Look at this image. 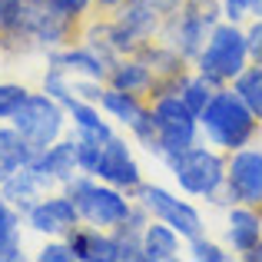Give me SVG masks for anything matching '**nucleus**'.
Returning a JSON list of instances; mask_svg holds the SVG:
<instances>
[{"label":"nucleus","mask_w":262,"mask_h":262,"mask_svg":"<svg viewBox=\"0 0 262 262\" xmlns=\"http://www.w3.org/2000/svg\"><path fill=\"white\" fill-rule=\"evenodd\" d=\"M216 90H219V83H212L209 77H203V73H196L192 70L189 77H186V83H183V90H179V96H183V103L192 110V113H203L206 106H209V100L216 96Z\"/></svg>","instance_id":"obj_22"},{"label":"nucleus","mask_w":262,"mask_h":262,"mask_svg":"<svg viewBox=\"0 0 262 262\" xmlns=\"http://www.w3.org/2000/svg\"><path fill=\"white\" fill-rule=\"evenodd\" d=\"M223 20V0H183V7L169 20H163L160 40L179 50L186 60H196L209 40L212 27Z\"/></svg>","instance_id":"obj_5"},{"label":"nucleus","mask_w":262,"mask_h":262,"mask_svg":"<svg viewBox=\"0 0 262 262\" xmlns=\"http://www.w3.org/2000/svg\"><path fill=\"white\" fill-rule=\"evenodd\" d=\"M0 20H4V0H0Z\"/></svg>","instance_id":"obj_33"},{"label":"nucleus","mask_w":262,"mask_h":262,"mask_svg":"<svg viewBox=\"0 0 262 262\" xmlns=\"http://www.w3.org/2000/svg\"><path fill=\"white\" fill-rule=\"evenodd\" d=\"M259 209H262V206H259Z\"/></svg>","instance_id":"obj_34"},{"label":"nucleus","mask_w":262,"mask_h":262,"mask_svg":"<svg viewBox=\"0 0 262 262\" xmlns=\"http://www.w3.org/2000/svg\"><path fill=\"white\" fill-rule=\"evenodd\" d=\"M110 17H113L126 33H133L140 43L156 40V37H160V30H163V17L146 4V0H126V4H123L120 10H113Z\"/></svg>","instance_id":"obj_16"},{"label":"nucleus","mask_w":262,"mask_h":262,"mask_svg":"<svg viewBox=\"0 0 262 262\" xmlns=\"http://www.w3.org/2000/svg\"><path fill=\"white\" fill-rule=\"evenodd\" d=\"M27 90L24 83H0V123H10V116L20 110V103L27 100Z\"/></svg>","instance_id":"obj_25"},{"label":"nucleus","mask_w":262,"mask_h":262,"mask_svg":"<svg viewBox=\"0 0 262 262\" xmlns=\"http://www.w3.org/2000/svg\"><path fill=\"white\" fill-rule=\"evenodd\" d=\"M246 47H249V63L262 67V17L249 20V27H246Z\"/></svg>","instance_id":"obj_28"},{"label":"nucleus","mask_w":262,"mask_h":262,"mask_svg":"<svg viewBox=\"0 0 262 262\" xmlns=\"http://www.w3.org/2000/svg\"><path fill=\"white\" fill-rule=\"evenodd\" d=\"M67 243L73 249V259L77 262H116V239L110 229H100V226L80 223L73 232H67Z\"/></svg>","instance_id":"obj_13"},{"label":"nucleus","mask_w":262,"mask_h":262,"mask_svg":"<svg viewBox=\"0 0 262 262\" xmlns=\"http://www.w3.org/2000/svg\"><path fill=\"white\" fill-rule=\"evenodd\" d=\"M226 192L232 203L262 206V149L243 146L226 153Z\"/></svg>","instance_id":"obj_9"},{"label":"nucleus","mask_w":262,"mask_h":262,"mask_svg":"<svg viewBox=\"0 0 262 262\" xmlns=\"http://www.w3.org/2000/svg\"><path fill=\"white\" fill-rule=\"evenodd\" d=\"M33 153L37 149L13 129V123H0V183L7 176H13L17 169H24L33 160Z\"/></svg>","instance_id":"obj_19"},{"label":"nucleus","mask_w":262,"mask_h":262,"mask_svg":"<svg viewBox=\"0 0 262 262\" xmlns=\"http://www.w3.org/2000/svg\"><path fill=\"white\" fill-rule=\"evenodd\" d=\"M226 243L239 256L262 243V209L259 206H243V203L229 206V216H226Z\"/></svg>","instance_id":"obj_14"},{"label":"nucleus","mask_w":262,"mask_h":262,"mask_svg":"<svg viewBox=\"0 0 262 262\" xmlns=\"http://www.w3.org/2000/svg\"><path fill=\"white\" fill-rule=\"evenodd\" d=\"M232 90L243 96V103L256 113V120L262 123V67L249 63L236 80H232Z\"/></svg>","instance_id":"obj_21"},{"label":"nucleus","mask_w":262,"mask_h":262,"mask_svg":"<svg viewBox=\"0 0 262 262\" xmlns=\"http://www.w3.org/2000/svg\"><path fill=\"white\" fill-rule=\"evenodd\" d=\"M166 169L173 173V179L179 183V189L189 196L209 199L212 206H232L229 192H226V153L203 143L183 149L176 156H166Z\"/></svg>","instance_id":"obj_2"},{"label":"nucleus","mask_w":262,"mask_h":262,"mask_svg":"<svg viewBox=\"0 0 262 262\" xmlns=\"http://www.w3.org/2000/svg\"><path fill=\"white\" fill-rule=\"evenodd\" d=\"M24 223L30 226L33 232H40V236L63 239L67 232H73L83 219H80L73 199L60 189V192H47L43 199H37V203L24 212Z\"/></svg>","instance_id":"obj_10"},{"label":"nucleus","mask_w":262,"mask_h":262,"mask_svg":"<svg viewBox=\"0 0 262 262\" xmlns=\"http://www.w3.org/2000/svg\"><path fill=\"white\" fill-rule=\"evenodd\" d=\"M0 192L7 196V203H10L13 209L27 212L37 199H43L47 192H53V186L40 173H33L30 166H24V169H17L13 176H7L4 183H0Z\"/></svg>","instance_id":"obj_17"},{"label":"nucleus","mask_w":262,"mask_h":262,"mask_svg":"<svg viewBox=\"0 0 262 262\" xmlns=\"http://www.w3.org/2000/svg\"><path fill=\"white\" fill-rule=\"evenodd\" d=\"M239 259H246V262H262V243H259V246H252L249 252H243Z\"/></svg>","instance_id":"obj_32"},{"label":"nucleus","mask_w":262,"mask_h":262,"mask_svg":"<svg viewBox=\"0 0 262 262\" xmlns=\"http://www.w3.org/2000/svg\"><path fill=\"white\" fill-rule=\"evenodd\" d=\"M256 17H262V0H223V20L246 24Z\"/></svg>","instance_id":"obj_24"},{"label":"nucleus","mask_w":262,"mask_h":262,"mask_svg":"<svg viewBox=\"0 0 262 262\" xmlns=\"http://www.w3.org/2000/svg\"><path fill=\"white\" fill-rule=\"evenodd\" d=\"M146 4L153 7V10L160 13L163 20H169V17H173V13L179 10V7H183V0H146Z\"/></svg>","instance_id":"obj_30"},{"label":"nucleus","mask_w":262,"mask_h":262,"mask_svg":"<svg viewBox=\"0 0 262 262\" xmlns=\"http://www.w3.org/2000/svg\"><path fill=\"white\" fill-rule=\"evenodd\" d=\"M246 67H249V47H246L243 24L219 20V24L212 27L209 40H206L203 53L192 60V70L209 77L212 83L226 86V83H232Z\"/></svg>","instance_id":"obj_4"},{"label":"nucleus","mask_w":262,"mask_h":262,"mask_svg":"<svg viewBox=\"0 0 262 262\" xmlns=\"http://www.w3.org/2000/svg\"><path fill=\"white\" fill-rule=\"evenodd\" d=\"M47 73H43V93H50L53 100L60 103V106H70L73 100H77V93H73V73H67L60 63H53V60H47Z\"/></svg>","instance_id":"obj_23"},{"label":"nucleus","mask_w":262,"mask_h":262,"mask_svg":"<svg viewBox=\"0 0 262 262\" xmlns=\"http://www.w3.org/2000/svg\"><path fill=\"white\" fill-rule=\"evenodd\" d=\"M199 129L216 149L232 153V149H243L256 140L262 123L232 86H219L216 96L209 100V106L199 113Z\"/></svg>","instance_id":"obj_1"},{"label":"nucleus","mask_w":262,"mask_h":262,"mask_svg":"<svg viewBox=\"0 0 262 262\" xmlns=\"http://www.w3.org/2000/svg\"><path fill=\"white\" fill-rule=\"evenodd\" d=\"M133 199L146 206L153 219H163L166 226H173V229L186 239V243L206 236V223H203V216H199V209H196L192 203H186V199L173 196V192L163 189V186L143 183L140 189L133 192Z\"/></svg>","instance_id":"obj_8"},{"label":"nucleus","mask_w":262,"mask_h":262,"mask_svg":"<svg viewBox=\"0 0 262 262\" xmlns=\"http://www.w3.org/2000/svg\"><path fill=\"white\" fill-rule=\"evenodd\" d=\"M24 212L13 209L7 196L0 192V262H20L24 259V239H20Z\"/></svg>","instance_id":"obj_20"},{"label":"nucleus","mask_w":262,"mask_h":262,"mask_svg":"<svg viewBox=\"0 0 262 262\" xmlns=\"http://www.w3.org/2000/svg\"><path fill=\"white\" fill-rule=\"evenodd\" d=\"M37 259H40V262H77L67 239H53V243H47L43 249L37 252Z\"/></svg>","instance_id":"obj_27"},{"label":"nucleus","mask_w":262,"mask_h":262,"mask_svg":"<svg viewBox=\"0 0 262 262\" xmlns=\"http://www.w3.org/2000/svg\"><path fill=\"white\" fill-rule=\"evenodd\" d=\"M10 123L33 149H47L50 143H57L63 136L67 110L50 93H27V100L10 116Z\"/></svg>","instance_id":"obj_7"},{"label":"nucleus","mask_w":262,"mask_h":262,"mask_svg":"<svg viewBox=\"0 0 262 262\" xmlns=\"http://www.w3.org/2000/svg\"><path fill=\"white\" fill-rule=\"evenodd\" d=\"M63 192L73 199L80 219L90 226H100V229H116V226L126 223L129 209H133V196L116 186L103 183L96 176H86V173H77L70 183L63 186Z\"/></svg>","instance_id":"obj_3"},{"label":"nucleus","mask_w":262,"mask_h":262,"mask_svg":"<svg viewBox=\"0 0 262 262\" xmlns=\"http://www.w3.org/2000/svg\"><path fill=\"white\" fill-rule=\"evenodd\" d=\"M106 86H116V90H126V93H136V96H146L153 93L156 86V73L153 67L146 63L143 57H120L113 60V67H110V77H106Z\"/></svg>","instance_id":"obj_15"},{"label":"nucleus","mask_w":262,"mask_h":262,"mask_svg":"<svg viewBox=\"0 0 262 262\" xmlns=\"http://www.w3.org/2000/svg\"><path fill=\"white\" fill-rule=\"evenodd\" d=\"M189 259H196V262H229V252H226L219 243L199 236V239L189 243Z\"/></svg>","instance_id":"obj_26"},{"label":"nucleus","mask_w":262,"mask_h":262,"mask_svg":"<svg viewBox=\"0 0 262 262\" xmlns=\"http://www.w3.org/2000/svg\"><path fill=\"white\" fill-rule=\"evenodd\" d=\"M93 4H96V10H103V13L110 17V13H113V10H120V7L126 4V0H93Z\"/></svg>","instance_id":"obj_31"},{"label":"nucleus","mask_w":262,"mask_h":262,"mask_svg":"<svg viewBox=\"0 0 262 262\" xmlns=\"http://www.w3.org/2000/svg\"><path fill=\"white\" fill-rule=\"evenodd\" d=\"M149 110H153L156 120V146L153 156L166 160V156H176L183 149L196 146L199 143V116L192 113L189 106L183 103L179 93H160L149 100Z\"/></svg>","instance_id":"obj_6"},{"label":"nucleus","mask_w":262,"mask_h":262,"mask_svg":"<svg viewBox=\"0 0 262 262\" xmlns=\"http://www.w3.org/2000/svg\"><path fill=\"white\" fill-rule=\"evenodd\" d=\"M93 176L103 179V183H110V186H116V189H123V192H129V196L143 186L140 163L133 160V149L126 146L123 136H113V140L100 149V163H96Z\"/></svg>","instance_id":"obj_11"},{"label":"nucleus","mask_w":262,"mask_h":262,"mask_svg":"<svg viewBox=\"0 0 262 262\" xmlns=\"http://www.w3.org/2000/svg\"><path fill=\"white\" fill-rule=\"evenodd\" d=\"M179 232L163 219H149L143 229V262H173L179 259Z\"/></svg>","instance_id":"obj_18"},{"label":"nucleus","mask_w":262,"mask_h":262,"mask_svg":"<svg viewBox=\"0 0 262 262\" xmlns=\"http://www.w3.org/2000/svg\"><path fill=\"white\" fill-rule=\"evenodd\" d=\"M57 7L67 13V17H73V20H80V24H83L86 13L93 10L96 4H93V0H57Z\"/></svg>","instance_id":"obj_29"},{"label":"nucleus","mask_w":262,"mask_h":262,"mask_svg":"<svg viewBox=\"0 0 262 262\" xmlns=\"http://www.w3.org/2000/svg\"><path fill=\"white\" fill-rule=\"evenodd\" d=\"M33 173H40L53 189H63L73 176L80 173V153H77V140H57L47 149H37L33 160L27 163Z\"/></svg>","instance_id":"obj_12"}]
</instances>
